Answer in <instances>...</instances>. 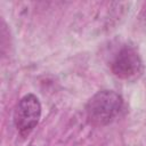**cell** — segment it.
I'll list each match as a JSON object with an SVG mask.
<instances>
[{"mask_svg":"<svg viewBox=\"0 0 146 146\" xmlns=\"http://www.w3.org/2000/svg\"><path fill=\"white\" fill-rule=\"evenodd\" d=\"M123 107L122 97L113 90H100L96 92L86 105V115L89 124L102 127L111 123Z\"/></svg>","mask_w":146,"mask_h":146,"instance_id":"6da1fadb","label":"cell"},{"mask_svg":"<svg viewBox=\"0 0 146 146\" xmlns=\"http://www.w3.org/2000/svg\"><path fill=\"white\" fill-rule=\"evenodd\" d=\"M30 146H34V145H30Z\"/></svg>","mask_w":146,"mask_h":146,"instance_id":"277c9868","label":"cell"},{"mask_svg":"<svg viewBox=\"0 0 146 146\" xmlns=\"http://www.w3.org/2000/svg\"><path fill=\"white\" fill-rule=\"evenodd\" d=\"M41 104L33 94L25 95L17 104L14 113V124L22 137L27 136L39 123Z\"/></svg>","mask_w":146,"mask_h":146,"instance_id":"7a4b0ae2","label":"cell"},{"mask_svg":"<svg viewBox=\"0 0 146 146\" xmlns=\"http://www.w3.org/2000/svg\"><path fill=\"white\" fill-rule=\"evenodd\" d=\"M113 74L120 79H132L141 73L143 62L137 50L131 46L122 47L111 63Z\"/></svg>","mask_w":146,"mask_h":146,"instance_id":"3957f363","label":"cell"}]
</instances>
